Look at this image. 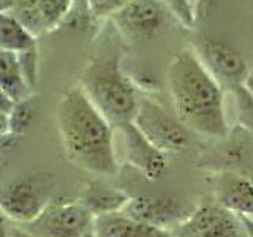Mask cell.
Here are the masks:
<instances>
[{
  "mask_svg": "<svg viewBox=\"0 0 253 237\" xmlns=\"http://www.w3.org/2000/svg\"><path fill=\"white\" fill-rule=\"evenodd\" d=\"M55 125L67 160L93 176L113 177L119 171L116 130L81 87H68L55 108Z\"/></svg>",
  "mask_w": 253,
  "mask_h": 237,
  "instance_id": "6da1fadb",
  "label": "cell"
},
{
  "mask_svg": "<svg viewBox=\"0 0 253 237\" xmlns=\"http://www.w3.org/2000/svg\"><path fill=\"white\" fill-rule=\"evenodd\" d=\"M166 87L174 114L188 131L213 139L229 136L225 90L206 70L192 46L184 47L169 62Z\"/></svg>",
  "mask_w": 253,
  "mask_h": 237,
  "instance_id": "7a4b0ae2",
  "label": "cell"
},
{
  "mask_svg": "<svg viewBox=\"0 0 253 237\" xmlns=\"http://www.w3.org/2000/svg\"><path fill=\"white\" fill-rule=\"evenodd\" d=\"M78 85L114 128L133 122L141 93L124 71L119 54L90 59L79 73Z\"/></svg>",
  "mask_w": 253,
  "mask_h": 237,
  "instance_id": "3957f363",
  "label": "cell"
},
{
  "mask_svg": "<svg viewBox=\"0 0 253 237\" xmlns=\"http://www.w3.org/2000/svg\"><path fill=\"white\" fill-rule=\"evenodd\" d=\"M54 180L47 174L18 177L0 187V210L8 221L26 225L52 201Z\"/></svg>",
  "mask_w": 253,
  "mask_h": 237,
  "instance_id": "277c9868",
  "label": "cell"
},
{
  "mask_svg": "<svg viewBox=\"0 0 253 237\" xmlns=\"http://www.w3.org/2000/svg\"><path fill=\"white\" fill-rule=\"evenodd\" d=\"M133 125L150 144L163 154H179L190 144V131L177 116L169 113L162 103L141 95Z\"/></svg>",
  "mask_w": 253,
  "mask_h": 237,
  "instance_id": "5b68a950",
  "label": "cell"
},
{
  "mask_svg": "<svg viewBox=\"0 0 253 237\" xmlns=\"http://www.w3.org/2000/svg\"><path fill=\"white\" fill-rule=\"evenodd\" d=\"M192 47L206 70L223 87L225 92L249 84V62L233 44L220 38L201 37L196 43L192 44Z\"/></svg>",
  "mask_w": 253,
  "mask_h": 237,
  "instance_id": "8992f818",
  "label": "cell"
},
{
  "mask_svg": "<svg viewBox=\"0 0 253 237\" xmlns=\"http://www.w3.org/2000/svg\"><path fill=\"white\" fill-rule=\"evenodd\" d=\"M172 18L162 0H130L108 21L130 41H150Z\"/></svg>",
  "mask_w": 253,
  "mask_h": 237,
  "instance_id": "52a82bcc",
  "label": "cell"
},
{
  "mask_svg": "<svg viewBox=\"0 0 253 237\" xmlns=\"http://www.w3.org/2000/svg\"><path fill=\"white\" fill-rule=\"evenodd\" d=\"M93 213L81 201L49 202V205L32 220L21 225L35 237H83L92 229Z\"/></svg>",
  "mask_w": 253,
  "mask_h": 237,
  "instance_id": "ba28073f",
  "label": "cell"
},
{
  "mask_svg": "<svg viewBox=\"0 0 253 237\" xmlns=\"http://www.w3.org/2000/svg\"><path fill=\"white\" fill-rule=\"evenodd\" d=\"M171 233L176 237H249L239 215L218 202L195 205L192 213Z\"/></svg>",
  "mask_w": 253,
  "mask_h": 237,
  "instance_id": "9c48e42d",
  "label": "cell"
},
{
  "mask_svg": "<svg viewBox=\"0 0 253 237\" xmlns=\"http://www.w3.org/2000/svg\"><path fill=\"white\" fill-rule=\"evenodd\" d=\"M195 205H190L184 201L174 199V198H128V201L124 205L125 215H128L133 220H138L141 223L150 226H157L162 229H171L182 223Z\"/></svg>",
  "mask_w": 253,
  "mask_h": 237,
  "instance_id": "30bf717a",
  "label": "cell"
},
{
  "mask_svg": "<svg viewBox=\"0 0 253 237\" xmlns=\"http://www.w3.org/2000/svg\"><path fill=\"white\" fill-rule=\"evenodd\" d=\"M122 134L124 155L133 168H136L149 180H158L168 169L166 154L142 136V133L133 125V122L114 128Z\"/></svg>",
  "mask_w": 253,
  "mask_h": 237,
  "instance_id": "8fae6325",
  "label": "cell"
},
{
  "mask_svg": "<svg viewBox=\"0 0 253 237\" xmlns=\"http://www.w3.org/2000/svg\"><path fill=\"white\" fill-rule=\"evenodd\" d=\"M213 199L221 207L239 217L253 218V180L236 171L226 169L211 177Z\"/></svg>",
  "mask_w": 253,
  "mask_h": 237,
  "instance_id": "7c38bea8",
  "label": "cell"
},
{
  "mask_svg": "<svg viewBox=\"0 0 253 237\" xmlns=\"http://www.w3.org/2000/svg\"><path fill=\"white\" fill-rule=\"evenodd\" d=\"M92 231L97 237H176L168 229L141 223L124 212L95 215Z\"/></svg>",
  "mask_w": 253,
  "mask_h": 237,
  "instance_id": "4fadbf2b",
  "label": "cell"
},
{
  "mask_svg": "<svg viewBox=\"0 0 253 237\" xmlns=\"http://www.w3.org/2000/svg\"><path fill=\"white\" fill-rule=\"evenodd\" d=\"M128 195L119 188H111L98 182H93L84 190L81 201L85 209H89L93 217L103 215V213L121 212L124 205L128 201Z\"/></svg>",
  "mask_w": 253,
  "mask_h": 237,
  "instance_id": "5bb4252c",
  "label": "cell"
},
{
  "mask_svg": "<svg viewBox=\"0 0 253 237\" xmlns=\"http://www.w3.org/2000/svg\"><path fill=\"white\" fill-rule=\"evenodd\" d=\"M38 38L22 26L11 13L0 10V51L24 52L37 47Z\"/></svg>",
  "mask_w": 253,
  "mask_h": 237,
  "instance_id": "9a60e30c",
  "label": "cell"
},
{
  "mask_svg": "<svg viewBox=\"0 0 253 237\" xmlns=\"http://www.w3.org/2000/svg\"><path fill=\"white\" fill-rule=\"evenodd\" d=\"M0 89L14 103L34 95L22 78L16 52L0 51Z\"/></svg>",
  "mask_w": 253,
  "mask_h": 237,
  "instance_id": "2e32d148",
  "label": "cell"
},
{
  "mask_svg": "<svg viewBox=\"0 0 253 237\" xmlns=\"http://www.w3.org/2000/svg\"><path fill=\"white\" fill-rule=\"evenodd\" d=\"M35 117V97L24 98L21 101H16L11 111L8 113V131L10 134H22L26 131L32 120Z\"/></svg>",
  "mask_w": 253,
  "mask_h": 237,
  "instance_id": "e0dca14e",
  "label": "cell"
},
{
  "mask_svg": "<svg viewBox=\"0 0 253 237\" xmlns=\"http://www.w3.org/2000/svg\"><path fill=\"white\" fill-rule=\"evenodd\" d=\"M76 0H37L46 32L55 30L71 11Z\"/></svg>",
  "mask_w": 253,
  "mask_h": 237,
  "instance_id": "ac0fdd59",
  "label": "cell"
},
{
  "mask_svg": "<svg viewBox=\"0 0 253 237\" xmlns=\"http://www.w3.org/2000/svg\"><path fill=\"white\" fill-rule=\"evenodd\" d=\"M229 93L234 98L237 120H239L242 130H245L253 138V90L249 84H244L229 90Z\"/></svg>",
  "mask_w": 253,
  "mask_h": 237,
  "instance_id": "d6986e66",
  "label": "cell"
},
{
  "mask_svg": "<svg viewBox=\"0 0 253 237\" xmlns=\"http://www.w3.org/2000/svg\"><path fill=\"white\" fill-rule=\"evenodd\" d=\"M18 60L24 81L29 85V89L34 92L38 82V47H32L29 51L19 52Z\"/></svg>",
  "mask_w": 253,
  "mask_h": 237,
  "instance_id": "ffe728a7",
  "label": "cell"
},
{
  "mask_svg": "<svg viewBox=\"0 0 253 237\" xmlns=\"http://www.w3.org/2000/svg\"><path fill=\"white\" fill-rule=\"evenodd\" d=\"M162 2L169 10L172 18L179 21L184 27L193 29L196 26L198 19H196L193 5L190 0H162Z\"/></svg>",
  "mask_w": 253,
  "mask_h": 237,
  "instance_id": "44dd1931",
  "label": "cell"
},
{
  "mask_svg": "<svg viewBox=\"0 0 253 237\" xmlns=\"http://www.w3.org/2000/svg\"><path fill=\"white\" fill-rule=\"evenodd\" d=\"M126 2H130V0H85L93 21L109 19Z\"/></svg>",
  "mask_w": 253,
  "mask_h": 237,
  "instance_id": "7402d4cb",
  "label": "cell"
},
{
  "mask_svg": "<svg viewBox=\"0 0 253 237\" xmlns=\"http://www.w3.org/2000/svg\"><path fill=\"white\" fill-rule=\"evenodd\" d=\"M13 105H14V101L8 97V95L2 89H0V111H3V113L8 114L11 111Z\"/></svg>",
  "mask_w": 253,
  "mask_h": 237,
  "instance_id": "603a6c76",
  "label": "cell"
},
{
  "mask_svg": "<svg viewBox=\"0 0 253 237\" xmlns=\"http://www.w3.org/2000/svg\"><path fill=\"white\" fill-rule=\"evenodd\" d=\"M10 131H8V114L0 111V139L8 136Z\"/></svg>",
  "mask_w": 253,
  "mask_h": 237,
  "instance_id": "cb8c5ba5",
  "label": "cell"
},
{
  "mask_svg": "<svg viewBox=\"0 0 253 237\" xmlns=\"http://www.w3.org/2000/svg\"><path fill=\"white\" fill-rule=\"evenodd\" d=\"M10 226H8V218L3 215V212L0 210V237H8L10 236Z\"/></svg>",
  "mask_w": 253,
  "mask_h": 237,
  "instance_id": "d4e9b609",
  "label": "cell"
},
{
  "mask_svg": "<svg viewBox=\"0 0 253 237\" xmlns=\"http://www.w3.org/2000/svg\"><path fill=\"white\" fill-rule=\"evenodd\" d=\"M8 237H35V236H32L30 233H27L26 229H22L21 226H14L10 229V236Z\"/></svg>",
  "mask_w": 253,
  "mask_h": 237,
  "instance_id": "484cf974",
  "label": "cell"
},
{
  "mask_svg": "<svg viewBox=\"0 0 253 237\" xmlns=\"http://www.w3.org/2000/svg\"><path fill=\"white\" fill-rule=\"evenodd\" d=\"M239 218H241L249 237H253V218H250V217H239Z\"/></svg>",
  "mask_w": 253,
  "mask_h": 237,
  "instance_id": "4316f807",
  "label": "cell"
},
{
  "mask_svg": "<svg viewBox=\"0 0 253 237\" xmlns=\"http://www.w3.org/2000/svg\"><path fill=\"white\" fill-rule=\"evenodd\" d=\"M83 237H97V236L93 234V231H92V229H89V231H87V233H85V234H84Z\"/></svg>",
  "mask_w": 253,
  "mask_h": 237,
  "instance_id": "83f0119b",
  "label": "cell"
},
{
  "mask_svg": "<svg viewBox=\"0 0 253 237\" xmlns=\"http://www.w3.org/2000/svg\"><path fill=\"white\" fill-rule=\"evenodd\" d=\"M192 2V5H193V10H195V14H196V3H198V0H190Z\"/></svg>",
  "mask_w": 253,
  "mask_h": 237,
  "instance_id": "f1b7e54d",
  "label": "cell"
},
{
  "mask_svg": "<svg viewBox=\"0 0 253 237\" xmlns=\"http://www.w3.org/2000/svg\"><path fill=\"white\" fill-rule=\"evenodd\" d=\"M249 177H250V179L253 180V174H250V176H249Z\"/></svg>",
  "mask_w": 253,
  "mask_h": 237,
  "instance_id": "f546056e",
  "label": "cell"
}]
</instances>
